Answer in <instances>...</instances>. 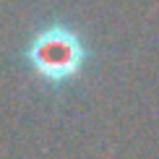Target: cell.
<instances>
[{
  "label": "cell",
  "instance_id": "cell-1",
  "mask_svg": "<svg viewBox=\"0 0 159 159\" xmlns=\"http://www.w3.org/2000/svg\"><path fill=\"white\" fill-rule=\"evenodd\" d=\"M91 52L81 31L65 21H52L37 29L24 47V63L47 86H68L84 73Z\"/></svg>",
  "mask_w": 159,
  "mask_h": 159
}]
</instances>
